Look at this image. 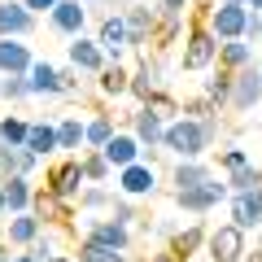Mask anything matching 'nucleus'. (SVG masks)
Returning <instances> with one entry per match:
<instances>
[{"instance_id": "obj_7", "label": "nucleus", "mask_w": 262, "mask_h": 262, "mask_svg": "<svg viewBox=\"0 0 262 262\" xmlns=\"http://www.w3.org/2000/svg\"><path fill=\"white\" fill-rule=\"evenodd\" d=\"M39 31V18L22 0H0V39H31Z\"/></svg>"}, {"instance_id": "obj_28", "label": "nucleus", "mask_w": 262, "mask_h": 262, "mask_svg": "<svg viewBox=\"0 0 262 262\" xmlns=\"http://www.w3.org/2000/svg\"><path fill=\"white\" fill-rule=\"evenodd\" d=\"M158 83H162V70L149 61V57H144V61L136 66V70H131V96H136V101L144 105L153 92H158Z\"/></svg>"}, {"instance_id": "obj_2", "label": "nucleus", "mask_w": 262, "mask_h": 262, "mask_svg": "<svg viewBox=\"0 0 262 262\" xmlns=\"http://www.w3.org/2000/svg\"><path fill=\"white\" fill-rule=\"evenodd\" d=\"M179 66H184L188 75H196V70H214V66H219V39L206 31V22H192V27L184 31Z\"/></svg>"}, {"instance_id": "obj_42", "label": "nucleus", "mask_w": 262, "mask_h": 262, "mask_svg": "<svg viewBox=\"0 0 262 262\" xmlns=\"http://www.w3.org/2000/svg\"><path fill=\"white\" fill-rule=\"evenodd\" d=\"M18 162H22V149H5V144H0V179L18 175Z\"/></svg>"}, {"instance_id": "obj_17", "label": "nucleus", "mask_w": 262, "mask_h": 262, "mask_svg": "<svg viewBox=\"0 0 262 262\" xmlns=\"http://www.w3.org/2000/svg\"><path fill=\"white\" fill-rule=\"evenodd\" d=\"M39 236H44V223L35 214H9V223H5V245L9 249H31Z\"/></svg>"}, {"instance_id": "obj_10", "label": "nucleus", "mask_w": 262, "mask_h": 262, "mask_svg": "<svg viewBox=\"0 0 262 262\" xmlns=\"http://www.w3.org/2000/svg\"><path fill=\"white\" fill-rule=\"evenodd\" d=\"M48 27H53L61 39L88 35V5H83V0H61V5L48 13Z\"/></svg>"}, {"instance_id": "obj_36", "label": "nucleus", "mask_w": 262, "mask_h": 262, "mask_svg": "<svg viewBox=\"0 0 262 262\" xmlns=\"http://www.w3.org/2000/svg\"><path fill=\"white\" fill-rule=\"evenodd\" d=\"M114 206V196H110V188H101V184H88L83 192H79V210H110Z\"/></svg>"}, {"instance_id": "obj_21", "label": "nucleus", "mask_w": 262, "mask_h": 262, "mask_svg": "<svg viewBox=\"0 0 262 262\" xmlns=\"http://www.w3.org/2000/svg\"><path fill=\"white\" fill-rule=\"evenodd\" d=\"M83 241H96V245H110V249H131V227L114 223V219H96V223H88Z\"/></svg>"}, {"instance_id": "obj_24", "label": "nucleus", "mask_w": 262, "mask_h": 262, "mask_svg": "<svg viewBox=\"0 0 262 262\" xmlns=\"http://www.w3.org/2000/svg\"><path fill=\"white\" fill-rule=\"evenodd\" d=\"M210 179H214L210 162H175V170H170V184H175V192H192V188L210 184Z\"/></svg>"}, {"instance_id": "obj_52", "label": "nucleus", "mask_w": 262, "mask_h": 262, "mask_svg": "<svg viewBox=\"0 0 262 262\" xmlns=\"http://www.w3.org/2000/svg\"><path fill=\"white\" fill-rule=\"evenodd\" d=\"M0 214H9V210H5V184H0Z\"/></svg>"}, {"instance_id": "obj_37", "label": "nucleus", "mask_w": 262, "mask_h": 262, "mask_svg": "<svg viewBox=\"0 0 262 262\" xmlns=\"http://www.w3.org/2000/svg\"><path fill=\"white\" fill-rule=\"evenodd\" d=\"M179 31H184V18H179V13H162V18H158V35H153V44H158V48L175 44Z\"/></svg>"}, {"instance_id": "obj_26", "label": "nucleus", "mask_w": 262, "mask_h": 262, "mask_svg": "<svg viewBox=\"0 0 262 262\" xmlns=\"http://www.w3.org/2000/svg\"><path fill=\"white\" fill-rule=\"evenodd\" d=\"M27 83H31V96H61V70L53 61H35Z\"/></svg>"}, {"instance_id": "obj_1", "label": "nucleus", "mask_w": 262, "mask_h": 262, "mask_svg": "<svg viewBox=\"0 0 262 262\" xmlns=\"http://www.w3.org/2000/svg\"><path fill=\"white\" fill-rule=\"evenodd\" d=\"M219 140V118H192V114H179L175 122H166V136H162V149L179 162H206L210 144Z\"/></svg>"}, {"instance_id": "obj_55", "label": "nucleus", "mask_w": 262, "mask_h": 262, "mask_svg": "<svg viewBox=\"0 0 262 262\" xmlns=\"http://www.w3.org/2000/svg\"><path fill=\"white\" fill-rule=\"evenodd\" d=\"M245 262H262V253H258V249H253V253H249V258H245Z\"/></svg>"}, {"instance_id": "obj_9", "label": "nucleus", "mask_w": 262, "mask_h": 262, "mask_svg": "<svg viewBox=\"0 0 262 262\" xmlns=\"http://www.w3.org/2000/svg\"><path fill=\"white\" fill-rule=\"evenodd\" d=\"M158 18L162 13L158 9H149V5H127L122 9V22H127V44L131 48H144V44H153V35H158Z\"/></svg>"}, {"instance_id": "obj_43", "label": "nucleus", "mask_w": 262, "mask_h": 262, "mask_svg": "<svg viewBox=\"0 0 262 262\" xmlns=\"http://www.w3.org/2000/svg\"><path fill=\"white\" fill-rule=\"evenodd\" d=\"M110 210H114V214H110L114 223H122V227H131V223H136V210H131V201H127V196H122V201H114Z\"/></svg>"}, {"instance_id": "obj_50", "label": "nucleus", "mask_w": 262, "mask_h": 262, "mask_svg": "<svg viewBox=\"0 0 262 262\" xmlns=\"http://www.w3.org/2000/svg\"><path fill=\"white\" fill-rule=\"evenodd\" d=\"M0 262H13V253H9V245H5V249H0Z\"/></svg>"}, {"instance_id": "obj_40", "label": "nucleus", "mask_w": 262, "mask_h": 262, "mask_svg": "<svg viewBox=\"0 0 262 262\" xmlns=\"http://www.w3.org/2000/svg\"><path fill=\"white\" fill-rule=\"evenodd\" d=\"M83 175H88V184H105V179L114 175V166L101 158V153H83Z\"/></svg>"}, {"instance_id": "obj_48", "label": "nucleus", "mask_w": 262, "mask_h": 262, "mask_svg": "<svg viewBox=\"0 0 262 262\" xmlns=\"http://www.w3.org/2000/svg\"><path fill=\"white\" fill-rule=\"evenodd\" d=\"M144 262H179V258H175V253L166 249V253H153V258H144Z\"/></svg>"}, {"instance_id": "obj_56", "label": "nucleus", "mask_w": 262, "mask_h": 262, "mask_svg": "<svg viewBox=\"0 0 262 262\" xmlns=\"http://www.w3.org/2000/svg\"><path fill=\"white\" fill-rule=\"evenodd\" d=\"M118 5H122V9H127V5H140V0H118Z\"/></svg>"}, {"instance_id": "obj_44", "label": "nucleus", "mask_w": 262, "mask_h": 262, "mask_svg": "<svg viewBox=\"0 0 262 262\" xmlns=\"http://www.w3.org/2000/svg\"><path fill=\"white\" fill-rule=\"evenodd\" d=\"M39 162H44V158H35V153H31V149H22V162H18V175H35V170H39Z\"/></svg>"}, {"instance_id": "obj_3", "label": "nucleus", "mask_w": 262, "mask_h": 262, "mask_svg": "<svg viewBox=\"0 0 262 262\" xmlns=\"http://www.w3.org/2000/svg\"><path fill=\"white\" fill-rule=\"evenodd\" d=\"M245 27H249V5H210L206 9V31L219 44L245 39Z\"/></svg>"}, {"instance_id": "obj_22", "label": "nucleus", "mask_w": 262, "mask_h": 262, "mask_svg": "<svg viewBox=\"0 0 262 262\" xmlns=\"http://www.w3.org/2000/svg\"><path fill=\"white\" fill-rule=\"evenodd\" d=\"M31 214H35L44 227H61L66 219H70V201H61L57 192L39 188V192H35V206H31Z\"/></svg>"}, {"instance_id": "obj_47", "label": "nucleus", "mask_w": 262, "mask_h": 262, "mask_svg": "<svg viewBox=\"0 0 262 262\" xmlns=\"http://www.w3.org/2000/svg\"><path fill=\"white\" fill-rule=\"evenodd\" d=\"M158 13H179V18H184V13H188V0H158Z\"/></svg>"}, {"instance_id": "obj_13", "label": "nucleus", "mask_w": 262, "mask_h": 262, "mask_svg": "<svg viewBox=\"0 0 262 262\" xmlns=\"http://www.w3.org/2000/svg\"><path fill=\"white\" fill-rule=\"evenodd\" d=\"M118 192L127 196V201H136V196H153L158 192V170H153V162H136V166L118 170Z\"/></svg>"}, {"instance_id": "obj_41", "label": "nucleus", "mask_w": 262, "mask_h": 262, "mask_svg": "<svg viewBox=\"0 0 262 262\" xmlns=\"http://www.w3.org/2000/svg\"><path fill=\"white\" fill-rule=\"evenodd\" d=\"M219 166H223V175H232V170L249 166V153H245L241 144H227V149H219Z\"/></svg>"}, {"instance_id": "obj_4", "label": "nucleus", "mask_w": 262, "mask_h": 262, "mask_svg": "<svg viewBox=\"0 0 262 262\" xmlns=\"http://www.w3.org/2000/svg\"><path fill=\"white\" fill-rule=\"evenodd\" d=\"M44 188H48V192H57L61 201H79V192L88 188V175H83V153H79V158H61L53 170H48Z\"/></svg>"}, {"instance_id": "obj_32", "label": "nucleus", "mask_w": 262, "mask_h": 262, "mask_svg": "<svg viewBox=\"0 0 262 262\" xmlns=\"http://www.w3.org/2000/svg\"><path fill=\"white\" fill-rule=\"evenodd\" d=\"M114 114H92V118H88V153H101L105 144L114 140Z\"/></svg>"}, {"instance_id": "obj_19", "label": "nucleus", "mask_w": 262, "mask_h": 262, "mask_svg": "<svg viewBox=\"0 0 262 262\" xmlns=\"http://www.w3.org/2000/svg\"><path fill=\"white\" fill-rule=\"evenodd\" d=\"M232 223L241 227V232L262 227V188H253V192H232Z\"/></svg>"}, {"instance_id": "obj_31", "label": "nucleus", "mask_w": 262, "mask_h": 262, "mask_svg": "<svg viewBox=\"0 0 262 262\" xmlns=\"http://www.w3.org/2000/svg\"><path fill=\"white\" fill-rule=\"evenodd\" d=\"M27 136H31V122L18 118V114H0V144L5 149H27Z\"/></svg>"}, {"instance_id": "obj_33", "label": "nucleus", "mask_w": 262, "mask_h": 262, "mask_svg": "<svg viewBox=\"0 0 262 262\" xmlns=\"http://www.w3.org/2000/svg\"><path fill=\"white\" fill-rule=\"evenodd\" d=\"M79 262H131L122 249H110V245H96V241H79Z\"/></svg>"}, {"instance_id": "obj_58", "label": "nucleus", "mask_w": 262, "mask_h": 262, "mask_svg": "<svg viewBox=\"0 0 262 262\" xmlns=\"http://www.w3.org/2000/svg\"><path fill=\"white\" fill-rule=\"evenodd\" d=\"M258 75H262V61H258Z\"/></svg>"}, {"instance_id": "obj_15", "label": "nucleus", "mask_w": 262, "mask_h": 262, "mask_svg": "<svg viewBox=\"0 0 262 262\" xmlns=\"http://www.w3.org/2000/svg\"><path fill=\"white\" fill-rule=\"evenodd\" d=\"M39 57L31 53L27 39H0V79L9 75H31V66H35Z\"/></svg>"}, {"instance_id": "obj_5", "label": "nucleus", "mask_w": 262, "mask_h": 262, "mask_svg": "<svg viewBox=\"0 0 262 262\" xmlns=\"http://www.w3.org/2000/svg\"><path fill=\"white\" fill-rule=\"evenodd\" d=\"M206 253H210V262H245V258H249L245 232H241L236 223H219V227H210Z\"/></svg>"}, {"instance_id": "obj_39", "label": "nucleus", "mask_w": 262, "mask_h": 262, "mask_svg": "<svg viewBox=\"0 0 262 262\" xmlns=\"http://www.w3.org/2000/svg\"><path fill=\"white\" fill-rule=\"evenodd\" d=\"M31 96V83H27V75H9V79H0V101H27Z\"/></svg>"}, {"instance_id": "obj_6", "label": "nucleus", "mask_w": 262, "mask_h": 262, "mask_svg": "<svg viewBox=\"0 0 262 262\" xmlns=\"http://www.w3.org/2000/svg\"><path fill=\"white\" fill-rule=\"evenodd\" d=\"M219 201H232V188H227V179H219V175L210 179V184L192 188V192H175V206L184 210V214H210Z\"/></svg>"}, {"instance_id": "obj_57", "label": "nucleus", "mask_w": 262, "mask_h": 262, "mask_svg": "<svg viewBox=\"0 0 262 262\" xmlns=\"http://www.w3.org/2000/svg\"><path fill=\"white\" fill-rule=\"evenodd\" d=\"M83 5H110V0H83Z\"/></svg>"}, {"instance_id": "obj_27", "label": "nucleus", "mask_w": 262, "mask_h": 262, "mask_svg": "<svg viewBox=\"0 0 262 262\" xmlns=\"http://www.w3.org/2000/svg\"><path fill=\"white\" fill-rule=\"evenodd\" d=\"M96 88H101V96H110V101H118V96L131 92V70L127 66H105L101 75H96Z\"/></svg>"}, {"instance_id": "obj_14", "label": "nucleus", "mask_w": 262, "mask_h": 262, "mask_svg": "<svg viewBox=\"0 0 262 262\" xmlns=\"http://www.w3.org/2000/svg\"><path fill=\"white\" fill-rule=\"evenodd\" d=\"M101 158L110 162L114 170H127V166H136V162H144V144L131 136V131H114V140L101 149Z\"/></svg>"}, {"instance_id": "obj_38", "label": "nucleus", "mask_w": 262, "mask_h": 262, "mask_svg": "<svg viewBox=\"0 0 262 262\" xmlns=\"http://www.w3.org/2000/svg\"><path fill=\"white\" fill-rule=\"evenodd\" d=\"M144 105H149V110L158 114V118H166V122H175L179 114H184V110H179V101H175V96H166V92H162V88H158V92H153V96H149V101H144Z\"/></svg>"}, {"instance_id": "obj_54", "label": "nucleus", "mask_w": 262, "mask_h": 262, "mask_svg": "<svg viewBox=\"0 0 262 262\" xmlns=\"http://www.w3.org/2000/svg\"><path fill=\"white\" fill-rule=\"evenodd\" d=\"M249 9H253V13H262V0H249Z\"/></svg>"}, {"instance_id": "obj_8", "label": "nucleus", "mask_w": 262, "mask_h": 262, "mask_svg": "<svg viewBox=\"0 0 262 262\" xmlns=\"http://www.w3.org/2000/svg\"><path fill=\"white\" fill-rule=\"evenodd\" d=\"M96 44H101V53L110 57L114 66H122V57H127V22H122V9L118 13H105L101 22H96Z\"/></svg>"}, {"instance_id": "obj_49", "label": "nucleus", "mask_w": 262, "mask_h": 262, "mask_svg": "<svg viewBox=\"0 0 262 262\" xmlns=\"http://www.w3.org/2000/svg\"><path fill=\"white\" fill-rule=\"evenodd\" d=\"M13 262H35V258H31V249H22V253H13Z\"/></svg>"}, {"instance_id": "obj_11", "label": "nucleus", "mask_w": 262, "mask_h": 262, "mask_svg": "<svg viewBox=\"0 0 262 262\" xmlns=\"http://www.w3.org/2000/svg\"><path fill=\"white\" fill-rule=\"evenodd\" d=\"M66 61L75 66L79 75H101L105 66H110V57L101 53V44H96V35H79L66 44Z\"/></svg>"}, {"instance_id": "obj_34", "label": "nucleus", "mask_w": 262, "mask_h": 262, "mask_svg": "<svg viewBox=\"0 0 262 262\" xmlns=\"http://www.w3.org/2000/svg\"><path fill=\"white\" fill-rule=\"evenodd\" d=\"M31 258H35V262H53V258H61V232H57V227H44V236L31 245Z\"/></svg>"}, {"instance_id": "obj_45", "label": "nucleus", "mask_w": 262, "mask_h": 262, "mask_svg": "<svg viewBox=\"0 0 262 262\" xmlns=\"http://www.w3.org/2000/svg\"><path fill=\"white\" fill-rule=\"evenodd\" d=\"M22 5H27V9L35 13V18H48V13H53L57 5H61V0H22Z\"/></svg>"}, {"instance_id": "obj_25", "label": "nucleus", "mask_w": 262, "mask_h": 262, "mask_svg": "<svg viewBox=\"0 0 262 262\" xmlns=\"http://www.w3.org/2000/svg\"><path fill=\"white\" fill-rule=\"evenodd\" d=\"M219 66H223L227 75H241V70H249L253 61V44L249 39H232V44H219Z\"/></svg>"}, {"instance_id": "obj_46", "label": "nucleus", "mask_w": 262, "mask_h": 262, "mask_svg": "<svg viewBox=\"0 0 262 262\" xmlns=\"http://www.w3.org/2000/svg\"><path fill=\"white\" fill-rule=\"evenodd\" d=\"M75 88H79V70L75 66H61V96H70Z\"/></svg>"}, {"instance_id": "obj_30", "label": "nucleus", "mask_w": 262, "mask_h": 262, "mask_svg": "<svg viewBox=\"0 0 262 262\" xmlns=\"http://www.w3.org/2000/svg\"><path fill=\"white\" fill-rule=\"evenodd\" d=\"M27 149L35 153V158H53V153H61V149H57V122H31Z\"/></svg>"}, {"instance_id": "obj_51", "label": "nucleus", "mask_w": 262, "mask_h": 262, "mask_svg": "<svg viewBox=\"0 0 262 262\" xmlns=\"http://www.w3.org/2000/svg\"><path fill=\"white\" fill-rule=\"evenodd\" d=\"M53 262H79V258H75V253H61V258H53Z\"/></svg>"}, {"instance_id": "obj_29", "label": "nucleus", "mask_w": 262, "mask_h": 262, "mask_svg": "<svg viewBox=\"0 0 262 262\" xmlns=\"http://www.w3.org/2000/svg\"><path fill=\"white\" fill-rule=\"evenodd\" d=\"M201 96H206L210 105H219V110H227V105H232V75H227L223 66H219V70H210V79L201 83Z\"/></svg>"}, {"instance_id": "obj_23", "label": "nucleus", "mask_w": 262, "mask_h": 262, "mask_svg": "<svg viewBox=\"0 0 262 262\" xmlns=\"http://www.w3.org/2000/svg\"><path fill=\"white\" fill-rule=\"evenodd\" d=\"M206 241H210V227L206 223H188V227H179V232L170 236V253H175L179 262H188L196 249H206Z\"/></svg>"}, {"instance_id": "obj_20", "label": "nucleus", "mask_w": 262, "mask_h": 262, "mask_svg": "<svg viewBox=\"0 0 262 262\" xmlns=\"http://www.w3.org/2000/svg\"><path fill=\"white\" fill-rule=\"evenodd\" d=\"M0 184H5V210H9V214H31L39 188L31 184L27 175H9V179H0Z\"/></svg>"}, {"instance_id": "obj_16", "label": "nucleus", "mask_w": 262, "mask_h": 262, "mask_svg": "<svg viewBox=\"0 0 262 262\" xmlns=\"http://www.w3.org/2000/svg\"><path fill=\"white\" fill-rule=\"evenodd\" d=\"M131 136L144 144V149H162V136H166V118H158V114L149 110V105H136V114H131Z\"/></svg>"}, {"instance_id": "obj_35", "label": "nucleus", "mask_w": 262, "mask_h": 262, "mask_svg": "<svg viewBox=\"0 0 262 262\" xmlns=\"http://www.w3.org/2000/svg\"><path fill=\"white\" fill-rule=\"evenodd\" d=\"M227 179V188L232 192H253V188H262V166H241V170H232V175H223Z\"/></svg>"}, {"instance_id": "obj_12", "label": "nucleus", "mask_w": 262, "mask_h": 262, "mask_svg": "<svg viewBox=\"0 0 262 262\" xmlns=\"http://www.w3.org/2000/svg\"><path fill=\"white\" fill-rule=\"evenodd\" d=\"M258 105H262V75H258V66H249V70L232 75V105H227V110L253 114Z\"/></svg>"}, {"instance_id": "obj_53", "label": "nucleus", "mask_w": 262, "mask_h": 262, "mask_svg": "<svg viewBox=\"0 0 262 262\" xmlns=\"http://www.w3.org/2000/svg\"><path fill=\"white\" fill-rule=\"evenodd\" d=\"M214 5H249V0H214Z\"/></svg>"}, {"instance_id": "obj_18", "label": "nucleus", "mask_w": 262, "mask_h": 262, "mask_svg": "<svg viewBox=\"0 0 262 262\" xmlns=\"http://www.w3.org/2000/svg\"><path fill=\"white\" fill-rule=\"evenodd\" d=\"M79 144H88V118L61 114V118H57V149H61L66 158H79Z\"/></svg>"}]
</instances>
